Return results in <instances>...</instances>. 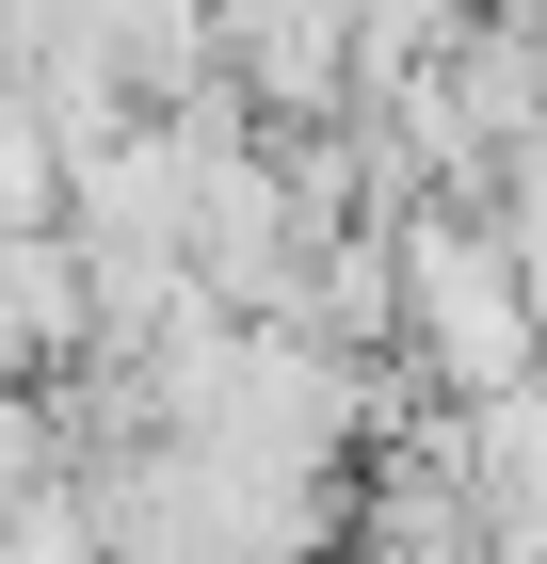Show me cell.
<instances>
[{
  "label": "cell",
  "instance_id": "cell-1",
  "mask_svg": "<svg viewBox=\"0 0 547 564\" xmlns=\"http://www.w3.org/2000/svg\"><path fill=\"white\" fill-rule=\"evenodd\" d=\"M386 242H403V371H419V403H500L547 371V306H532L483 194H403Z\"/></svg>",
  "mask_w": 547,
  "mask_h": 564
},
{
  "label": "cell",
  "instance_id": "cell-2",
  "mask_svg": "<svg viewBox=\"0 0 547 564\" xmlns=\"http://www.w3.org/2000/svg\"><path fill=\"white\" fill-rule=\"evenodd\" d=\"M0 371H33V388L97 371V259L65 226H0Z\"/></svg>",
  "mask_w": 547,
  "mask_h": 564
},
{
  "label": "cell",
  "instance_id": "cell-3",
  "mask_svg": "<svg viewBox=\"0 0 547 564\" xmlns=\"http://www.w3.org/2000/svg\"><path fill=\"white\" fill-rule=\"evenodd\" d=\"M48 484H81V403L33 388V371H0V517L48 500Z\"/></svg>",
  "mask_w": 547,
  "mask_h": 564
},
{
  "label": "cell",
  "instance_id": "cell-4",
  "mask_svg": "<svg viewBox=\"0 0 547 564\" xmlns=\"http://www.w3.org/2000/svg\"><path fill=\"white\" fill-rule=\"evenodd\" d=\"M65 162H81V145L48 130V97L0 65V226H65Z\"/></svg>",
  "mask_w": 547,
  "mask_h": 564
},
{
  "label": "cell",
  "instance_id": "cell-5",
  "mask_svg": "<svg viewBox=\"0 0 547 564\" xmlns=\"http://www.w3.org/2000/svg\"><path fill=\"white\" fill-rule=\"evenodd\" d=\"M0 564H113V517H97V484H48L0 517Z\"/></svg>",
  "mask_w": 547,
  "mask_h": 564
}]
</instances>
